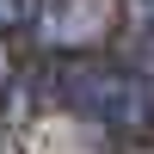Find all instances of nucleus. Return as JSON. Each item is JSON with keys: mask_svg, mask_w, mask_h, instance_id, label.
Segmentation results:
<instances>
[{"mask_svg": "<svg viewBox=\"0 0 154 154\" xmlns=\"http://www.w3.org/2000/svg\"><path fill=\"white\" fill-rule=\"evenodd\" d=\"M56 99L74 111V117L99 123L117 142H142L154 136V80L123 62H68L56 74Z\"/></svg>", "mask_w": 154, "mask_h": 154, "instance_id": "nucleus-1", "label": "nucleus"}, {"mask_svg": "<svg viewBox=\"0 0 154 154\" xmlns=\"http://www.w3.org/2000/svg\"><path fill=\"white\" fill-rule=\"evenodd\" d=\"M37 19H43V0H0V31H19Z\"/></svg>", "mask_w": 154, "mask_h": 154, "instance_id": "nucleus-2", "label": "nucleus"}, {"mask_svg": "<svg viewBox=\"0 0 154 154\" xmlns=\"http://www.w3.org/2000/svg\"><path fill=\"white\" fill-rule=\"evenodd\" d=\"M123 12H130V31L142 43H154V0H123Z\"/></svg>", "mask_w": 154, "mask_h": 154, "instance_id": "nucleus-3", "label": "nucleus"}, {"mask_svg": "<svg viewBox=\"0 0 154 154\" xmlns=\"http://www.w3.org/2000/svg\"><path fill=\"white\" fill-rule=\"evenodd\" d=\"M0 80H6V49H0Z\"/></svg>", "mask_w": 154, "mask_h": 154, "instance_id": "nucleus-4", "label": "nucleus"}]
</instances>
